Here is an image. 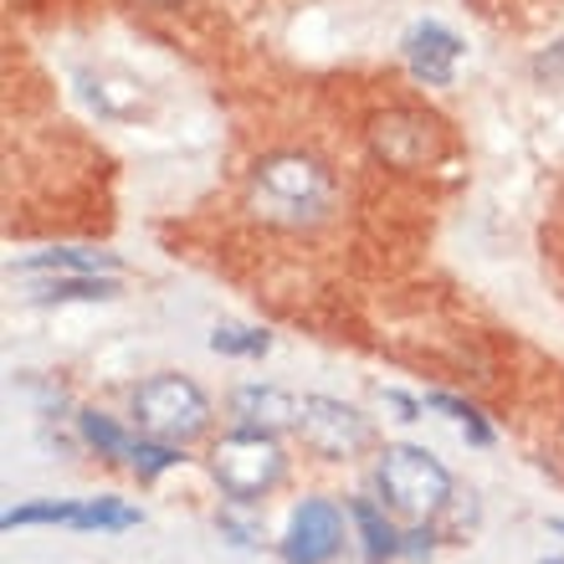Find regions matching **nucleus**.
Masks as SVG:
<instances>
[{"label": "nucleus", "mask_w": 564, "mask_h": 564, "mask_svg": "<svg viewBox=\"0 0 564 564\" xmlns=\"http://www.w3.org/2000/svg\"><path fill=\"white\" fill-rule=\"evenodd\" d=\"M401 554H411V560H421V554H431V529H411V534L401 539Z\"/></svg>", "instance_id": "obj_20"}, {"label": "nucleus", "mask_w": 564, "mask_h": 564, "mask_svg": "<svg viewBox=\"0 0 564 564\" xmlns=\"http://www.w3.org/2000/svg\"><path fill=\"white\" fill-rule=\"evenodd\" d=\"M282 473H288V457H282V446L272 442V431L241 426V431H231V436H221L216 452H210V477H216V488H221L231 503L268 498L282 482Z\"/></svg>", "instance_id": "obj_2"}, {"label": "nucleus", "mask_w": 564, "mask_h": 564, "mask_svg": "<svg viewBox=\"0 0 564 564\" xmlns=\"http://www.w3.org/2000/svg\"><path fill=\"white\" fill-rule=\"evenodd\" d=\"M375 154L395 170H421L442 154V129L426 119V113H411V108H390L386 119H375L370 129Z\"/></svg>", "instance_id": "obj_6"}, {"label": "nucleus", "mask_w": 564, "mask_h": 564, "mask_svg": "<svg viewBox=\"0 0 564 564\" xmlns=\"http://www.w3.org/2000/svg\"><path fill=\"white\" fill-rule=\"evenodd\" d=\"M149 6H160V11H170V6H180V0H149Z\"/></svg>", "instance_id": "obj_22"}, {"label": "nucleus", "mask_w": 564, "mask_h": 564, "mask_svg": "<svg viewBox=\"0 0 564 564\" xmlns=\"http://www.w3.org/2000/svg\"><path fill=\"white\" fill-rule=\"evenodd\" d=\"M375 482H380V498L401 519H416V523H426L431 513H442L446 498H452V473L431 457L426 446H390L386 457H380Z\"/></svg>", "instance_id": "obj_3"}, {"label": "nucleus", "mask_w": 564, "mask_h": 564, "mask_svg": "<svg viewBox=\"0 0 564 564\" xmlns=\"http://www.w3.org/2000/svg\"><path fill=\"white\" fill-rule=\"evenodd\" d=\"M297 431H303V442L328 462L359 457V452L375 442L370 416H359L355 405L328 401V395H308V401L297 405Z\"/></svg>", "instance_id": "obj_5"}, {"label": "nucleus", "mask_w": 564, "mask_h": 564, "mask_svg": "<svg viewBox=\"0 0 564 564\" xmlns=\"http://www.w3.org/2000/svg\"><path fill=\"white\" fill-rule=\"evenodd\" d=\"M134 416L160 442H195L210 426V401L185 375H154L134 390Z\"/></svg>", "instance_id": "obj_4"}, {"label": "nucleus", "mask_w": 564, "mask_h": 564, "mask_svg": "<svg viewBox=\"0 0 564 564\" xmlns=\"http://www.w3.org/2000/svg\"><path fill=\"white\" fill-rule=\"evenodd\" d=\"M386 401L395 405V411H401V421H416V411H421V405L411 401V395H401V390H386Z\"/></svg>", "instance_id": "obj_21"}, {"label": "nucleus", "mask_w": 564, "mask_h": 564, "mask_svg": "<svg viewBox=\"0 0 564 564\" xmlns=\"http://www.w3.org/2000/svg\"><path fill=\"white\" fill-rule=\"evenodd\" d=\"M119 262L104 252H42V257H26L15 272H113Z\"/></svg>", "instance_id": "obj_15"}, {"label": "nucleus", "mask_w": 564, "mask_h": 564, "mask_svg": "<svg viewBox=\"0 0 564 564\" xmlns=\"http://www.w3.org/2000/svg\"><path fill=\"white\" fill-rule=\"evenodd\" d=\"M426 405H431V411H442V416L457 421V426L467 431V442H473V446H492V426L482 421V411H477V405L457 401V395H446V390H431Z\"/></svg>", "instance_id": "obj_16"}, {"label": "nucleus", "mask_w": 564, "mask_h": 564, "mask_svg": "<svg viewBox=\"0 0 564 564\" xmlns=\"http://www.w3.org/2000/svg\"><path fill=\"white\" fill-rule=\"evenodd\" d=\"M77 431H83V442L98 446L104 457H129V446H134V436H129L113 416H104V411H83V416H77Z\"/></svg>", "instance_id": "obj_14"}, {"label": "nucleus", "mask_w": 564, "mask_h": 564, "mask_svg": "<svg viewBox=\"0 0 564 564\" xmlns=\"http://www.w3.org/2000/svg\"><path fill=\"white\" fill-rule=\"evenodd\" d=\"M77 519V503H57V498H46V503H21L11 508L0 529H31V523H73Z\"/></svg>", "instance_id": "obj_19"}, {"label": "nucleus", "mask_w": 564, "mask_h": 564, "mask_svg": "<svg viewBox=\"0 0 564 564\" xmlns=\"http://www.w3.org/2000/svg\"><path fill=\"white\" fill-rule=\"evenodd\" d=\"M405 57H411L416 77H426V83H446L452 67H457V57H462V42L442 26H416L411 36H405Z\"/></svg>", "instance_id": "obj_10"}, {"label": "nucleus", "mask_w": 564, "mask_h": 564, "mask_svg": "<svg viewBox=\"0 0 564 564\" xmlns=\"http://www.w3.org/2000/svg\"><path fill=\"white\" fill-rule=\"evenodd\" d=\"M129 467H134L139 477H160V473H170V467H180V452H175V442H160V436H154V442H144V436H139L134 446H129Z\"/></svg>", "instance_id": "obj_18"}, {"label": "nucleus", "mask_w": 564, "mask_h": 564, "mask_svg": "<svg viewBox=\"0 0 564 564\" xmlns=\"http://www.w3.org/2000/svg\"><path fill=\"white\" fill-rule=\"evenodd\" d=\"M554 534H564V519H560V523H554Z\"/></svg>", "instance_id": "obj_23"}, {"label": "nucleus", "mask_w": 564, "mask_h": 564, "mask_svg": "<svg viewBox=\"0 0 564 564\" xmlns=\"http://www.w3.org/2000/svg\"><path fill=\"white\" fill-rule=\"evenodd\" d=\"M339 550H344V513H339V503H328V498H308V503H297L293 523H288V539H282L288 564H328Z\"/></svg>", "instance_id": "obj_7"}, {"label": "nucleus", "mask_w": 564, "mask_h": 564, "mask_svg": "<svg viewBox=\"0 0 564 564\" xmlns=\"http://www.w3.org/2000/svg\"><path fill=\"white\" fill-rule=\"evenodd\" d=\"M297 405L303 401H293V395H282L272 386H241L231 395V416L252 431H282V426H297Z\"/></svg>", "instance_id": "obj_9"}, {"label": "nucleus", "mask_w": 564, "mask_h": 564, "mask_svg": "<svg viewBox=\"0 0 564 564\" xmlns=\"http://www.w3.org/2000/svg\"><path fill=\"white\" fill-rule=\"evenodd\" d=\"M83 93L104 119H139L149 113V93L139 77L129 73H83Z\"/></svg>", "instance_id": "obj_8"}, {"label": "nucleus", "mask_w": 564, "mask_h": 564, "mask_svg": "<svg viewBox=\"0 0 564 564\" xmlns=\"http://www.w3.org/2000/svg\"><path fill=\"white\" fill-rule=\"evenodd\" d=\"M349 513H355L359 539H365V554H370L375 564H380V560H395V554H401V539L405 534H395V523H390L386 513L370 503V498H355V503H349Z\"/></svg>", "instance_id": "obj_11"}, {"label": "nucleus", "mask_w": 564, "mask_h": 564, "mask_svg": "<svg viewBox=\"0 0 564 564\" xmlns=\"http://www.w3.org/2000/svg\"><path fill=\"white\" fill-rule=\"evenodd\" d=\"M210 349H216V355L262 359L272 349V334L268 328H216V334H210Z\"/></svg>", "instance_id": "obj_17"}, {"label": "nucleus", "mask_w": 564, "mask_h": 564, "mask_svg": "<svg viewBox=\"0 0 564 564\" xmlns=\"http://www.w3.org/2000/svg\"><path fill=\"white\" fill-rule=\"evenodd\" d=\"M119 282L98 278V272H73V278H52L36 288V303H98V297H113Z\"/></svg>", "instance_id": "obj_12"}, {"label": "nucleus", "mask_w": 564, "mask_h": 564, "mask_svg": "<svg viewBox=\"0 0 564 564\" xmlns=\"http://www.w3.org/2000/svg\"><path fill=\"white\" fill-rule=\"evenodd\" d=\"M334 175L313 154H268L252 170L247 185V206L262 216L268 226L282 231H308V226L328 221L334 210Z\"/></svg>", "instance_id": "obj_1"}, {"label": "nucleus", "mask_w": 564, "mask_h": 564, "mask_svg": "<svg viewBox=\"0 0 564 564\" xmlns=\"http://www.w3.org/2000/svg\"><path fill=\"white\" fill-rule=\"evenodd\" d=\"M144 519L139 508H129V503H119V498H93V503H77V519H73V529H104V534H123V529H134V523Z\"/></svg>", "instance_id": "obj_13"}]
</instances>
